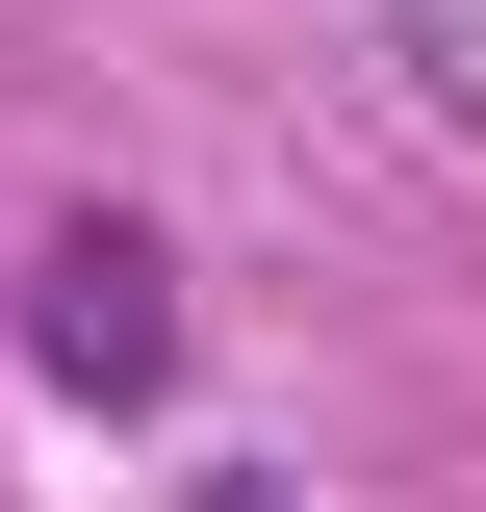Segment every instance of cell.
Here are the masks:
<instances>
[{
	"mask_svg": "<svg viewBox=\"0 0 486 512\" xmlns=\"http://www.w3.org/2000/svg\"><path fill=\"white\" fill-rule=\"evenodd\" d=\"M26 359H52L77 410H128V384L180 359V282H154V231H52V282H26Z\"/></svg>",
	"mask_w": 486,
	"mask_h": 512,
	"instance_id": "obj_1",
	"label": "cell"
}]
</instances>
